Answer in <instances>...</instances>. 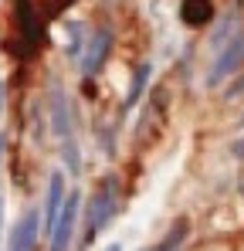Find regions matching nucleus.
I'll return each instance as SVG.
<instances>
[{
	"label": "nucleus",
	"instance_id": "10",
	"mask_svg": "<svg viewBox=\"0 0 244 251\" xmlns=\"http://www.w3.org/2000/svg\"><path fill=\"white\" fill-rule=\"evenodd\" d=\"M231 153H234V156H241V160H244V139H238V143L231 146Z\"/></svg>",
	"mask_w": 244,
	"mask_h": 251
},
{
	"label": "nucleus",
	"instance_id": "6",
	"mask_svg": "<svg viewBox=\"0 0 244 251\" xmlns=\"http://www.w3.org/2000/svg\"><path fill=\"white\" fill-rule=\"evenodd\" d=\"M109 51H112V27H98V31L88 38V48H85V54H81V75L92 78V75L105 65Z\"/></svg>",
	"mask_w": 244,
	"mask_h": 251
},
{
	"label": "nucleus",
	"instance_id": "9",
	"mask_svg": "<svg viewBox=\"0 0 244 251\" xmlns=\"http://www.w3.org/2000/svg\"><path fill=\"white\" fill-rule=\"evenodd\" d=\"M149 75H153V65H149V61H143V65L136 68V75H132V85H129V92H125L122 109H132V105L143 99V92H146V85H149Z\"/></svg>",
	"mask_w": 244,
	"mask_h": 251
},
{
	"label": "nucleus",
	"instance_id": "11",
	"mask_svg": "<svg viewBox=\"0 0 244 251\" xmlns=\"http://www.w3.org/2000/svg\"><path fill=\"white\" fill-rule=\"evenodd\" d=\"M105 251H122V245H109V248H105Z\"/></svg>",
	"mask_w": 244,
	"mask_h": 251
},
{
	"label": "nucleus",
	"instance_id": "5",
	"mask_svg": "<svg viewBox=\"0 0 244 251\" xmlns=\"http://www.w3.org/2000/svg\"><path fill=\"white\" fill-rule=\"evenodd\" d=\"M65 197H68V187H65V173L61 170H54L51 176H48V194H44V224H41V231H48V238H51V231H54V224H58V214L65 207Z\"/></svg>",
	"mask_w": 244,
	"mask_h": 251
},
{
	"label": "nucleus",
	"instance_id": "3",
	"mask_svg": "<svg viewBox=\"0 0 244 251\" xmlns=\"http://www.w3.org/2000/svg\"><path fill=\"white\" fill-rule=\"evenodd\" d=\"M217 48H220V51H217L214 65H210V72H207V85H220L224 78H231V75L241 68V61H244V31L231 34L227 41H220Z\"/></svg>",
	"mask_w": 244,
	"mask_h": 251
},
{
	"label": "nucleus",
	"instance_id": "1",
	"mask_svg": "<svg viewBox=\"0 0 244 251\" xmlns=\"http://www.w3.org/2000/svg\"><path fill=\"white\" fill-rule=\"evenodd\" d=\"M116 210H119V180L105 176L95 187V194H92V201L85 207V245H92L109 227V221L116 217Z\"/></svg>",
	"mask_w": 244,
	"mask_h": 251
},
{
	"label": "nucleus",
	"instance_id": "7",
	"mask_svg": "<svg viewBox=\"0 0 244 251\" xmlns=\"http://www.w3.org/2000/svg\"><path fill=\"white\" fill-rule=\"evenodd\" d=\"M38 234H41V221L34 210H27L10 234V251H38Z\"/></svg>",
	"mask_w": 244,
	"mask_h": 251
},
{
	"label": "nucleus",
	"instance_id": "14",
	"mask_svg": "<svg viewBox=\"0 0 244 251\" xmlns=\"http://www.w3.org/2000/svg\"><path fill=\"white\" fill-rule=\"evenodd\" d=\"M0 156H3V136H0Z\"/></svg>",
	"mask_w": 244,
	"mask_h": 251
},
{
	"label": "nucleus",
	"instance_id": "4",
	"mask_svg": "<svg viewBox=\"0 0 244 251\" xmlns=\"http://www.w3.org/2000/svg\"><path fill=\"white\" fill-rule=\"evenodd\" d=\"M81 194L78 190H72L68 197H65V207L58 214V224H54V231H51V245L48 251H68L72 245V238H75V224H78V210H81Z\"/></svg>",
	"mask_w": 244,
	"mask_h": 251
},
{
	"label": "nucleus",
	"instance_id": "13",
	"mask_svg": "<svg viewBox=\"0 0 244 251\" xmlns=\"http://www.w3.org/2000/svg\"><path fill=\"white\" fill-rule=\"evenodd\" d=\"M0 109H3V85H0Z\"/></svg>",
	"mask_w": 244,
	"mask_h": 251
},
{
	"label": "nucleus",
	"instance_id": "8",
	"mask_svg": "<svg viewBox=\"0 0 244 251\" xmlns=\"http://www.w3.org/2000/svg\"><path fill=\"white\" fill-rule=\"evenodd\" d=\"M187 234H190V224H187V221H173V227L163 234L160 241H156V245H149V248H143V251H183Z\"/></svg>",
	"mask_w": 244,
	"mask_h": 251
},
{
	"label": "nucleus",
	"instance_id": "2",
	"mask_svg": "<svg viewBox=\"0 0 244 251\" xmlns=\"http://www.w3.org/2000/svg\"><path fill=\"white\" fill-rule=\"evenodd\" d=\"M48 112H51V129L58 136V146H61V156L68 170L78 173L81 156H78V143H75V132H72V105H68V95L61 85H51V99H48Z\"/></svg>",
	"mask_w": 244,
	"mask_h": 251
},
{
	"label": "nucleus",
	"instance_id": "12",
	"mask_svg": "<svg viewBox=\"0 0 244 251\" xmlns=\"http://www.w3.org/2000/svg\"><path fill=\"white\" fill-rule=\"evenodd\" d=\"M0 224H3V197H0Z\"/></svg>",
	"mask_w": 244,
	"mask_h": 251
}]
</instances>
